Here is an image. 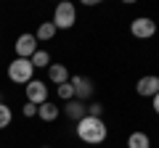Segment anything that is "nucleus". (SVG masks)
Instances as JSON below:
<instances>
[{
  "label": "nucleus",
  "instance_id": "obj_1",
  "mask_svg": "<svg viewBox=\"0 0 159 148\" xmlns=\"http://www.w3.org/2000/svg\"><path fill=\"white\" fill-rule=\"evenodd\" d=\"M106 124H103V119H96V116H82V119L77 122V135L80 140L85 143H103L106 140Z\"/></svg>",
  "mask_w": 159,
  "mask_h": 148
},
{
  "label": "nucleus",
  "instance_id": "obj_2",
  "mask_svg": "<svg viewBox=\"0 0 159 148\" xmlns=\"http://www.w3.org/2000/svg\"><path fill=\"white\" fill-rule=\"evenodd\" d=\"M32 74H34V66L29 58H16V61L8 63V80L16 82V85H29Z\"/></svg>",
  "mask_w": 159,
  "mask_h": 148
},
{
  "label": "nucleus",
  "instance_id": "obj_3",
  "mask_svg": "<svg viewBox=\"0 0 159 148\" xmlns=\"http://www.w3.org/2000/svg\"><path fill=\"white\" fill-rule=\"evenodd\" d=\"M74 21H77V8H74L69 0L58 3L56 11H53V27L56 29H72Z\"/></svg>",
  "mask_w": 159,
  "mask_h": 148
},
{
  "label": "nucleus",
  "instance_id": "obj_4",
  "mask_svg": "<svg viewBox=\"0 0 159 148\" xmlns=\"http://www.w3.org/2000/svg\"><path fill=\"white\" fill-rule=\"evenodd\" d=\"M130 32H133V37H138V40H148V37L157 34V21H154V19H146V16L133 19Z\"/></svg>",
  "mask_w": 159,
  "mask_h": 148
},
{
  "label": "nucleus",
  "instance_id": "obj_5",
  "mask_svg": "<svg viewBox=\"0 0 159 148\" xmlns=\"http://www.w3.org/2000/svg\"><path fill=\"white\" fill-rule=\"evenodd\" d=\"M16 56L19 58H32L34 53H37V37L34 34H19V40H16Z\"/></svg>",
  "mask_w": 159,
  "mask_h": 148
},
{
  "label": "nucleus",
  "instance_id": "obj_6",
  "mask_svg": "<svg viewBox=\"0 0 159 148\" xmlns=\"http://www.w3.org/2000/svg\"><path fill=\"white\" fill-rule=\"evenodd\" d=\"M69 85L74 87V98L82 101V103L93 95V82L88 80V77H80V74H77V77H69Z\"/></svg>",
  "mask_w": 159,
  "mask_h": 148
},
{
  "label": "nucleus",
  "instance_id": "obj_7",
  "mask_svg": "<svg viewBox=\"0 0 159 148\" xmlns=\"http://www.w3.org/2000/svg\"><path fill=\"white\" fill-rule=\"evenodd\" d=\"M27 101L34 103V106L45 103L48 101V85H45V82H40V80H32L27 85Z\"/></svg>",
  "mask_w": 159,
  "mask_h": 148
},
{
  "label": "nucleus",
  "instance_id": "obj_8",
  "mask_svg": "<svg viewBox=\"0 0 159 148\" xmlns=\"http://www.w3.org/2000/svg\"><path fill=\"white\" fill-rule=\"evenodd\" d=\"M135 90H138V95H143V98H154L159 93V77H157V74H146V77H141L138 85H135Z\"/></svg>",
  "mask_w": 159,
  "mask_h": 148
},
{
  "label": "nucleus",
  "instance_id": "obj_9",
  "mask_svg": "<svg viewBox=\"0 0 159 148\" xmlns=\"http://www.w3.org/2000/svg\"><path fill=\"white\" fill-rule=\"evenodd\" d=\"M48 80L53 85H64V82H69V69L64 63H51L48 66Z\"/></svg>",
  "mask_w": 159,
  "mask_h": 148
},
{
  "label": "nucleus",
  "instance_id": "obj_10",
  "mask_svg": "<svg viewBox=\"0 0 159 148\" xmlns=\"http://www.w3.org/2000/svg\"><path fill=\"white\" fill-rule=\"evenodd\" d=\"M64 111H66V116L72 122H80L82 116H88V106L82 101H77V98H74V101H66V108H64Z\"/></svg>",
  "mask_w": 159,
  "mask_h": 148
},
{
  "label": "nucleus",
  "instance_id": "obj_11",
  "mask_svg": "<svg viewBox=\"0 0 159 148\" xmlns=\"http://www.w3.org/2000/svg\"><path fill=\"white\" fill-rule=\"evenodd\" d=\"M58 114H61V111H58V106H53L51 101H45V103H40V106H37V116H40L43 122L58 119Z\"/></svg>",
  "mask_w": 159,
  "mask_h": 148
},
{
  "label": "nucleus",
  "instance_id": "obj_12",
  "mask_svg": "<svg viewBox=\"0 0 159 148\" xmlns=\"http://www.w3.org/2000/svg\"><path fill=\"white\" fill-rule=\"evenodd\" d=\"M127 148H151V140H148L146 132H133L127 137Z\"/></svg>",
  "mask_w": 159,
  "mask_h": 148
},
{
  "label": "nucleus",
  "instance_id": "obj_13",
  "mask_svg": "<svg viewBox=\"0 0 159 148\" xmlns=\"http://www.w3.org/2000/svg\"><path fill=\"white\" fill-rule=\"evenodd\" d=\"M58 29L53 27V21H45V24H40V29H37V42H48V40H53V34H56Z\"/></svg>",
  "mask_w": 159,
  "mask_h": 148
},
{
  "label": "nucleus",
  "instance_id": "obj_14",
  "mask_svg": "<svg viewBox=\"0 0 159 148\" xmlns=\"http://www.w3.org/2000/svg\"><path fill=\"white\" fill-rule=\"evenodd\" d=\"M29 61H32V66H34V69H37V66H45V69L51 66V56H48V50H40V48H37V53H34Z\"/></svg>",
  "mask_w": 159,
  "mask_h": 148
},
{
  "label": "nucleus",
  "instance_id": "obj_15",
  "mask_svg": "<svg viewBox=\"0 0 159 148\" xmlns=\"http://www.w3.org/2000/svg\"><path fill=\"white\" fill-rule=\"evenodd\" d=\"M11 119H13L11 108H8L6 103H0V130H3V127H8V124H11Z\"/></svg>",
  "mask_w": 159,
  "mask_h": 148
},
{
  "label": "nucleus",
  "instance_id": "obj_16",
  "mask_svg": "<svg viewBox=\"0 0 159 148\" xmlns=\"http://www.w3.org/2000/svg\"><path fill=\"white\" fill-rule=\"evenodd\" d=\"M58 98H61V101H74V87L69 85V82L58 85Z\"/></svg>",
  "mask_w": 159,
  "mask_h": 148
},
{
  "label": "nucleus",
  "instance_id": "obj_17",
  "mask_svg": "<svg viewBox=\"0 0 159 148\" xmlns=\"http://www.w3.org/2000/svg\"><path fill=\"white\" fill-rule=\"evenodd\" d=\"M101 114H103V103H90V106H88V116L101 119Z\"/></svg>",
  "mask_w": 159,
  "mask_h": 148
},
{
  "label": "nucleus",
  "instance_id": "obj_18",
  "mask_svg": "<svg viewBox=\"0 0 159 148\" xmlns=\"http://www.w3.org/2000/svg\"><path fill=\"white\" fill-rule=\"evenodd\" d=\"M21 114L24 116H37V106H34V103H24V106H21Z\"/></svg>",
  "mask_w": 159,
  "mask_h": 148
},
{
  "label": "nucleus",
  "instance_id": "obj_19",
  "mask_svg": "<svg viewBox=\"0 0 159 148\" xmlns=\"http://www.w3.org/2000/svg\"><path fill=\"white\" fill-rule=\"evenodd\" d=\"M154 111H157V114H159V93H157V95H154Z\"/></svg>",
  "mask_w": 159,
  "mask_h": 148
}]
</instances>
